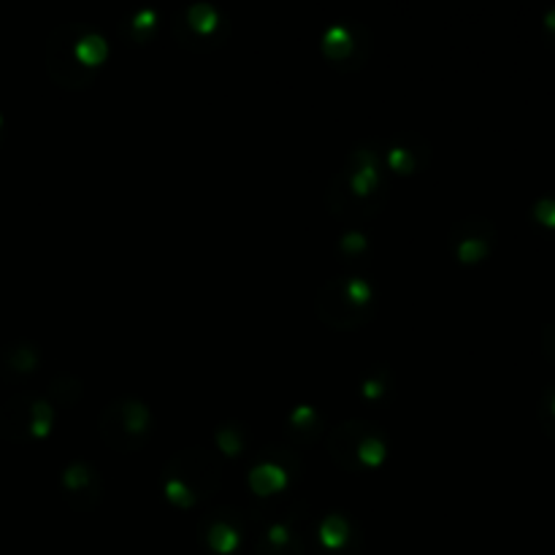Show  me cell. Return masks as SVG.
<instances>
[{
    "label": "cell",
    "mask_w": 555,
    "mask_h": 555,
    "mask_svg": "<svg viewBox=\"0 0 555 555\" xmlns=\"http://www.w3.org/2000/svg\"><path fill=\"white\" fill-rule=\"evenodd\" d=\"M325 58L331 60H347L358 52V36L347 23H333L323 31V41H320Z\"/></svg>",
    "instance_id": "obj_13"
},
{
    "label": "cell",
    "mask_w": 555,
    "mask_h": 555,
    "mask_svg": "<svg viewBox=\"0 0 555 555\" xmlns=\"http://www.w3.org/2000/svg\"><path fill=\"white\" fill-rule=\"evenodd\" d=\"M60 485H63L68 501L74 506H82V509L93 506L101 498V490H104L98 471L87 460H71L60 474Z\"/></svg>",
    "instance_id": "obj_9"
},
{
    "label": "cell",
    "mask_w": 555,
    "mask_h": 555,
    "mask_svg": "<svg viewBox=\"0 0 555 555\" xmlns=\"http://www.w3.org/2000/svg\"><path fill=\"white\" fill-rule=\"evenodd\" d=\"M106 55L109 41L98 28L85 23H66L55 28L47 41V71L58 85L79 90L93 82Z\"/></svg>",
    "instance_id": "obj_2"
},
{
    "label": "cell",
    "mask_w": 555,
    "mask_h": 555,
    "mask_svg": "<svg viewBox=\"0 0 555 555\" xmlns=\"http://www.w3.org/2000/svg\"><path fill=\"white\" fill-rule=\"evenodd\" d=\"M55 423V409L39 396H14L0 409V433L9 439L47 436Z\"/></svg>",
    "instance_id": "obj_7"
},
{
    "label": "cell",
    "mask_w": 555,
    "mask_h": 555,
    "mask_svg": "<svg viewBox=\"0 0 555 555\" xmlns=\"http://www.w3.org/2000/svg\"><path fill=\"white\" fill-rule=\"evenodd\" d=\"M0 360H4L9 371L28 374L39 366V347L31 341H12L4 347V352H0Z\"/></svg>",
    "instance_id": "obj_14"
},
{
    "label": "cell",
    "mask_w": 555,
    "mask_h": 555,
    "mask_svg": "<svg viewBox=\"0 0 555 555\" xmlns=\"http://www.w3.org/2000/svg\"><path fill=\"white\" fill-rule=\"evenodd\" d=\"M220 482V466L217 460L201 450V447H193V450H185L179 452L171 463H166L163 469V487H166V496L168 501L174 504H182V506H190L196 504L204 493L214 490Z\"/></svg>",
    "instance_id": "obj_5"
},
{
    "label": "cell",
    "mask_w": 555,
    "mask_h": 555,
    "mask_svg": "<svg viewBox=\"0 0 555 555\" xmlns=\"http://www.w3.org/2000/svg\"><path fill=\"white\" fill-rule=\"evenodd\" d=\"M290 425H296V428L304 433V431H309V425H317V414H314L309 406H298V409H293V414H290Z\"/></svg>",
    "instance_id": "obj_20"
},
{
    "label": "cell",
    "mask_w": 555,
    "mask_h": 555,
    "mask_svg": "<svg viewBox=\"0 0 555 555\" xmlns=\"http://www.w3.org/2000/svg\"><path fill=\"white\" fill-rule=\"evenodd\" d=\"M552 412H555V398H552Z\"/></svg>",
    "instance_id": "obj_25"
},
{
    "label": "cell",
    "mask_w": 555,
    "mask_h": 555,
    "mask_svg": "<svg viewBox=\"0 0 555 555\" xmlns=\"http://www.w3.org/2000/svg\"><path fill=\"white\" fill-rule=\"evenodd\" d=\"M493 231L482 217H466L450 231V250L458 255L460 263H477L490 250Z\"/></svg>",
    "instance_id": "obj_8"
},
{
    "label": "cell",
    "mask_w": 555,
    "mask_h": 555,
    "mask_svg": "<svg viewBox=\"0 0 555 555\" xmlns=\"http://www.w3.org/2000/svg\"><path fill=\"white\" fill-rule=\"evenodd\" d=\"M385 163H387L390 171H396V174H409V171L417 166V152H414L406 141H398V144H393V147L385 152Z\"/></svg>",
    "instance_id": "obj_16"
},
{
    "label": "cell",
    "mask_w": 555,
    "mask_h": 555,
    "mask_svg": "<svg viewBox=\"0 0 555 555\" xmlns=\"http://www.w3.org/2000/svg\"><path fill=\"white\" fill-rule=\"evenodd\" d=\"M158 28V14H155V9H141V12H136L131 20H128V33L131 36H147L150 31H155Z\"/></svg>",
    "instance_id": "obj_19"
},
{
    "label": "cell",
    "mask_w": 555,
    "mask_h": 555,
    "mask_svg": "<svg viewBox=\"0 0 555 555\" xmlns=\"http://www.w3.org/2000/svg\"><path fill=\"white\" fill-rule=\"evenodd\" d=\"M390 382H387V371L382 366H374V371H368L360 382V396L374 401V398H382L387 393Z\"/></svg>",
    "instance_id": "obj_18"
},
{
    "label": "cell",
    "mask_w": 555,
    "mask_h": 555,
    "mask_svg": "<svg viewBox=\"0 0 555 555\" xmlns=\"http://www.w3.org/2000/svg\"><path fill=\"white\" fill-rule=\"evenodd\" d=\"M339 247H341V252L363 250V247H366V236H363V233H355V231H350V233H344V236H341Z\"/></svg>",
    "instance_id": "obj_22"
},
{
    "label": "cell",
    "mask_w": 555,
    "mask_h": 555,
    "mask_svg": "<svg viewBox=\"0 0 555 555\" xmlns=\"http://www.w3.org/2000/svg\"><path fill=\"white\" fill-rule=\"evenodd\" d=\"M385 152L371 144H358L341 163L333 177L325 204L333 214L341 217H366L371 214L385 196Z\"/></svg>",
    "instance_id": "obj_1"
},
{
    "label": "cell",
    "mask_w": 555,
    "mask_h": 555,
    "mask_svg": "<svg viewBox=\"0 0 555 555\" xmlns=\"http://www.w3.org/2000/svg\"><path fill=\"white\" fill-rule=\"evenodd\" d=\"M223 20H220V12L217 6H212L209 0H198V4H190L185 6L179 23H177V31L187 28L196 39H209L220 31Z\"/></svg>",
    "instance_id": "obj_11"
},
{
    "label": "cell",
    "mask_w": 555,
    "mask_h": 555,
    "mask_svg": "<svg viewBox=\"0 0 555 555\" xmlns=\"http://www.w3.org/2000/svg\"><path fill=\"white\" fill-rule=\"evenodd\" d=\"M285 479H287L285 469L277 466V463H268V460H260L258 466L250 469V482L260 496H268V493L279 490L285 485Z\"/></svg>",
    "instance_id": "obj_15"
},
{
    "label": "cell",
    "mask_w": 555,
    "mask_h": 555,
    "mask_svg": "<svg viewBox=\"0 0 555 555\" xmlns=\"http://www.w3.org/2000/svg\"><path fill=\"white\" fill-rule=\"evenodd\" d=\"M328 450L333 460L347 471H363L385 460V431L371 420L350 417L333 428V433L328 436Z\"/></svg>",
    "instance_id": "obj_4"
},
{
    "label": "cell",
    "mask_w": 555,
    "mask_h": 555,
    "mask_svg": "<svg viewBox=\"0 0 555 555\" xmlns=\"http://www.w3.org/2000/svg\"><path fill=\"white\" fill-rule=\"evenodd\" d=\"M239 517L231 512V509H217L212 512L204 525H201V536L204 541L214 550V552H231L236 544H239V536H241V528L236 523Z\"/></svg>",
    "instance_id": "obj_10"
},
{
    "label": "cell",
    "mask_w": 555,
    "mask_h": 555,
    "mask_svg": "<svg viewBox=\"0 0 555 555\" xmlns=\"http://www.w3.org/2000/svg\"><path fill=\"white\" fill-rule=\"evenodd\" d=\"M350 536V523L341 514H328L320 525V539L325 541V547H341Z\"/></svg>",
    "instance_id": "obj_17"
},
{
    "label": "cell",
    "mask_w": 555,
    "mask_h": 555,
    "mask_svg": "<svg viewBox=\"0 0 555 555\" xmlns=\"http://www.w3.org/2000/svg\"><path fill=\"white\" fill-rule=\"evenodd\" d=\"M544 23H547V28H552V31H555V9L544 17Z\"/></svg>",
    "instance_id": "obj_23"
},
{
    "label": "cell",
    "mask_w": 555,
    "mask_h": 555,
    "mask_svg": "<svg viewBox=\"0 0 555 555\" xmlns=\"http://www.w3.org/2000/svg\"><path fill=\"white\" fill-rule=\"evenodd\" d=\"M377 293L363 277H333L317 293V314L331 328H358L371 320Z\"/></svg>",
    "instance_id": "obj_3"
},
{
    "label": "cell",
    "mask_w": 555,
    "mask_h": 555,
    "mask_svg": "<svg viewBox=\"0 0 555 555\" xmlns=\"http://www.w3.org/2000/svg\"><path fill=\"white\" fill-rule=\"evenodd\" d=\"M533 214L539 217V223H544V225H555V201H539L536 204V209H533Z\"/></svg>",
    "instance_id": "obj_21"
},
{
    "label": "cell",
    "mask_w": 555,
    "mask_h": 555,
    "mask_svg": "<svg viewBox=\"0 0 555 555\" xmlns=\"http://www.w3.org/2000/svg\"><path fill=\"white\" fill-rule=\"evenodd\" d=\"M0 133H4V114H0Z\"/></svg>",
    "instance_id": "obj_24"
},
{
    "label": "cell",
    "mask_w": 555,
    "mask_h": 555,
    "mask_svg": "<svg viewBox=\"0 0 555 555\" xmlns=\"http://www.w3.org/2000/svg\"><path fill=\"white\" fill-rule=\"evenodd\" d=\"M152 412L136 396L114 398L101 414V436L114 450H136L150 439Z\"/></svg>",
    "instance_id": "obj_6"
},
{
    "label": "cell",
    "mask_w": 555,
    "mask_h": 555,
    "mask_svg": "<svg viewBox=\"0 0 555 555\" xmlns=\"http://www.w3.org/2000/svg\"><path fill=\"white\" fill-rule=\"evenodd\" d=\"M298 550H301V536L287 520H279L268 525V531L258 541L255 555H298Z\"/></svg>",
    "instance_id": "obj_12"
}]
</instances>
